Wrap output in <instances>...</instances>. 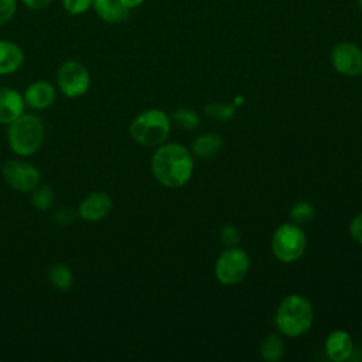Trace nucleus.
Returning a JSON list of instances; mask_svg holds the SVG:
<instances>
[{
	"label": "nucleus",
	"instance_id": "obj_1",
	"mask_svg": "<svg viewBox=\"0 0 362 362\" xmlns=\"http://www.w3.org/2000/svg\"><path fill=\"white\" fill-rule=\"evenodd\" d=\"M151 171L161 185L180 188L189 181L194 171V160L182 144L163 143L151 157Z\"/></svg>",
	"mask_w": 362,
	"mask_h": 362
},
{
	"label": "nucleus",
	"instance_id": "obj_2",
	"mask_svg": "<svg viewBox=\"0 0 362 362\" xmlns=\"http://www.w3.org/2000/svg\"><path fill=\"white\" fill-rule=\"evenodd\" d=\"M313 318L311 303L300 294H290L280 303L274 321L283 335L294 338L305 334L311 328Z\"/></svg>",
	"mask_w": 362,
	"mask_h": 362
},
{
	"label": "nucleus",
	"instance_id": "obj_3",
	"mask_svg": "<svg viewBox=\"0 0 362 362\" xmlns=\"http://www.w3.org/2000/svg\"><path fill=\"white\" fill-rule=\"evenodd\" d=\"M44 124L41 119L31 113H23L8 124L7 141L13 153L28 157L38 151L44 141Z\"/></svg>",
	"mask_w": 362,
	"mask_h": 362
},
{
	"label": "nucleus",
	"instance_id": "obj_4",
	"mask_svg": "<svg viewBox=\"0 0 362 362\" xmlns=\"http://www.w3.org/2000/svg\"><path fill=\"white\" fill-rule=\"evenodd\" d=\"M170 130V117L160 109H147L139 113L129 126L130 137L144 147L163 144L167 140Z\"/></svg>",
	"mask_w": 362,
	"mask_h": 362
},
{
	"label": "nucleus",
	"instance_id": "obj_5",
	"mask_svg": "<svg viewBox=\"0 0 362 362\" xmlns=\"http://www.w3.org/2000/svg\"><path fill=\"white\" fill-rule=\"evenodd\" d=\"M307 246L305 233L296 223L280 225L272 236V252L283 263L298 260Z\"/></svg>",
	"mask_w": 362,
	"mask_h": 362
},
{
	"label": "nucleus",
	"instance_id": "obj_6",
	"mask_svg": "<svg viewBox=\"0 0 362 362\" xmlns=\"http://www.w3.org/2000/svg\"><path fill=\"white\" fill-rule=\"evenodd\" d=\"M249 267V256L242 249L238 246L226 247L216 259L215 276L221 284L233 286L245 279Z\"/></svg>",
	"mask_w": 362,
	"mask_h": 362
},
{
	"label": "nucleus",
	"instance_id": "obj_7",
	"mask_svg": "<svg viewBox=\"0 0 362 362\" xmlns=\"http://www.w3.org/2000/svg\"><path fill=\"white\" fill-rule=\"evenodd\" d=\"M57 85L64 96L79 98L90 88V74L82 62L68 59L57 71Z\"/></svg>",
	"mask_w": 362,
	"mask_h": 362
},
{
	"label": "nucleus",
	"instance_id": "obj_8",
	"mask_svg": "<svg viewBox=\"0 0 362 362\" xmlns=\"http://www.w3.org/2000/svg\"><path fill=\"white\" fill-rule=\"evenodd\" d=\"M1 175L6 184L18 192H31L41 180L38 168L20 158H8L1 167Z\"/></svg>",
	"mask_w": 362,
	"mask_h": 362
},
{
	"label": "nucleus",
	"instance_id": "obj_9",
	"mask_svg": "<svg viewBox=\"0 0 362 362\" xmlns=\"http://www.w3.org/2000/svg\"><path fill=\"white\" fill-rule=\"evenodd\" d=\"M334 69L346 76L362 75V48L351 41L338 42L331 51Z\"/></svg>",
	"mask_w": 362,
	"mask_h": 362
},
{
	"label": "nucleus",
	"instance_id": "obj_10",
	"mask_svg": "<svg viewBox=\"0 0 362 362\" xmlns=\"http://www.w3.org/2000/svg\"><path fill=\"white\" fill-rule=\"evenodd\" d=\"M112 199L106 192L95 191L88 194L79 204L78 215L83 221L95 222L103 219L112 209Z\"/></svg>",
	"mask_w": 362,
	"mask_h": 362
},
{
	"label": "nucleus",
	"instance_id": "obj_11",
	"mask_svg": "<svg viewBox=\"0 0 362 362\" xmlns=\"http://www.w3.org/2000/svg\"><path fill=\"white\" fill-rule=\"evenodd\" d=\"M23 98L28 107L42 110L49 107L55 102L57 89L52 83L47 81H35L27 86Z\"/></svg>",
	"mask_w": 362,
	"mask_h": 362
},
{
	"label": "nucleus",
	"instance_id": "obj_12",
	"mask_svg": "<svg viewBox=\"0 0 362 362\" xmlns=\"http://www.w3.org/2000/svg\"><path fill=\"white\" fill-rule=\"evenodd\" d=\"M25 102L23 95L7 86H0V123L10 124L24 113Z\"/></svg>",
	"mask_w": 362,
	"mask_h": 362
},
{
	"label": "nucleus",
	"instance_id": "obj_13",
	"mask_svg": "<svg viewBox=\"0 0 362 362\" xmlns=\"http://www.w3.org/2000/svg\"><path fill=\"white\" fill-rule=\"evenodd\" d=\"M354 351V342L348 332L342 329L332 331L325 339V354L334 362L349 359Z\"/></svg>",
	"mask_w": 362,
	"mask_h": 362
},
{
	"label": "nucleus",
	"instance_id": "obj_14",
	"mask_svg": "<svg viewBox=\"0 0 362 362\" xmlns=\"http://www.w3.org/2000/svg\"><path fill=\"white\" fill-rule=\"evenodd\" d=\"M95 14L107 24H119L127 20L130 10L120 0H93Z\"/></svg>",
	"mask_w": 362,
	"mask_h": 362
},
{
	"label": "nucleus",
	"instance_id": "obj_15",
	"mask_svg": "<svg viewBox=\"0 0 362 362\" xmlns=\"http://www.w3.org/2000/svg\"><path fill=\"white\" fill-rule=\"evenodd\" d=\"M24 64L21 47L10 40H0V75H10Z\"/></svg>",
	"mask_w": 362,
	"mask_h": 362
},
{
	"label": "nucleus",
	"instance_id": "obj_16",
	"mask_svg": "<svg viewBox=\"0 0 362 362\" xmlns=\"http://www.w3.org/2000/svg\"><path fill=\"white\" fill-rule=\"evenodd\" d=\"M222 148V139L218 133H204L192 143V151L197 157L208 158Z\"/></svg>",
	"mask_w": 362,
	"mask_h": 362
},
{
	"label": "nucleus",
	"instance_id": "obj_17",
	"mask_svg": "<svg viewBox=\"0 0 362 362\" xmlns=\"http://www.w3.org/2000/svg\"><path fill=\"white\" fill-rule=\"evenodd\" d=\"M48 279L52 287L61 291H66L74 284V274L72 270L64 263H55L48 270Z\"/></svg>",
	"mask_w": 362,
	"mask_h": 362
},
{
	"label": "nucleus",
	"instance_id": "obj_18",
	"mask_svg": "<svg viewBox=\"0 0 362 362\" xmlns=\"http://www.w3.org/2000/svg\"><path fill=\"white\" fill-rule=\"evenodd\" d=\"M260 354L263 359L270 362L281 359V356L284 355V342L281 337L277 334L267 335L260 345Z\"/></svg>",
	"mask_w": 362,
	"mask_h": 362
},
{
	"label": "nucleus",
	"instance_id": "obj_19",
	"mask_svg": "<svg viewBox=\"0 0 362 362\" xmlns=\"http://www.w3.org/2000/svg\"><path fill=\"white\" fill-rule=\"evenodd\" d=\"M54 189L49 185H37L33 189V205L38 209V211H45L48 208H51V205L54 204Z\"/></svg>",
	"mask_w": 362,
	"mask_h": 362
},
{
	"label": "nucleus",
	"instance_id": "obj_20",
	"mask_svg": "<svg viewBox=\"0 0 362 362\" xmlns=\"http://www.w3.org/2000/svg\"><path fill=\"white\" fill-rule=\"evenodd\" d=\"M315 215V209L314 206L307 202V201H300L297 202L291 211H290V219L293 223L296 225H301L305 222H310Z\"/></svg>",
	"mask_w": 362,
	"mask_h": 362
},
{
	"label": "nucleus",
	"instance_id": "obj_21",
	"mask_svg": "<svg viewBox=\"0 0 362 362\" xmlns=\"http://www.w3.org/2000/svg\"><path fill=\"white\" fill-rule=\"evenodd\" d=\"M173 120L184 130H194L199 124V116L191 109H178L173 112Z\"/></svg>",
	"mask_w": 362,
	"mask_h": 362
},
{
	"label": "nucleus",
	"instance_id": "obj_22",
	"mask_svg": "<svg viewBox=\"0 0 362 362\" xmlns=\"http://www.w3.org/2000/svg\"><path fill=\"white\" fill-rule=\"evenodd\" d=\"M205 113L216 120H226L233 116V106L223 103H208L205 105Z\"/></svg>",
	"mask_w": 362,
	"mask_h": 362
},
{
	"label": "nucleus",
	"instance_id": "obj_23",
	"mask_svg": "<svg viewBox=\"0 0 362 362\" xmlns=\"http://www.w3.org/2000/svg\"><path fill=\"white\" fill-rule=\"evenodd\" d=\"M93 0H62V8L71 16H81L92 8Z\"/></svg>",
	"mask_w": 362,
	"mask_h": 362
},
{
	"label": "nucleus",
	"instance_id": "obj_24",
	"mask_svg": "<svg viewBox=\"0 0 362 362\" xmlns=\"http://www.w3.org/2000/svg\"><path fill=\"white\" fill-rule=\"evenodd\" d=\"M221 240L225 247H235L240 242V235L236 226L233 225H225L221 229Z\"/></svg>",
	"mask_w": 362,
	"mask_h": 362
},
{
	"label": "nucleus",
	"instance_id": "obj_25",
	"mask_svg": "<svg viewBox=\"0 0 362 362\" xmlns=\"http://www.w3.org/2000/svg\"><path fill=\"white\" fill-rule=\"evenodd\" d=\"M17 11L16 0H0V25L8 23Z\"/></svg>",
	"mask_w": 362,
	"mask_h": 362
},
{
	"label": "nucleus",
	"instance_id": "obj_26",
	"mask_svg": "<svg viewBox=\"0 0 362 362\" xmlns=\"http://www.w3.org/2000/svg\"><path fill=\"white\" fill-rule=\"evenodd\" d=\"M349 232H351V236L354 238V240H356L358 243L362 245V212L352 219V222L349 225Z\"/></svg>",
	"mask_w": 362,
	"mask_h": 362
},
{
	"label": "nucleus",
	"instance_id": "obj_27",
	"mask_svg": "<svg viewBox=\"0 0 362 362\" xmlns=\"http://www.w3.org/2000/svg\"><path fill=\"white\" fill-rule=\"evenodd\" d=\"M23 4L30 10H42L52 4L55 0H21Z\"/></svg>",
	"mask_w": 362,
	"mask_h": 362
},
{
	"label": "nucleus",
	"instance_id": "obj_28",
	"mask_svg": "<svg viewBox=\"0 0 362 362\" xmlns=\"http://www.w3.org/2000/svg\"><path fill=\"white\" fill-rule=\"evenodd\" d=\"M74 218V212L72 211H68V209H61L57 216H55V221L59 222V223H68L71 222Z\"/></svg>",
	"mask_w": 362,
	"mask_h": 362
},
{
	"label": "nucleus",
	"instance_id": "obj_29",
	"mask_svg": "<svg viewBox=\"0 0 362 362\" xmlns=\"http://www.w3.org/2000/svg\"><path fill=\"white\" fill-rule=\"evenodd\" d=\"M129 10H133V8H137L139 6H141L146 0H120Z\"/></svg>",
	"mask_w": 362,
	"mask_h": 362
},
{
	"label": "nucleus",
	"instance_id": "obj_30",
	"mask_svg": "<svg viewBox=\"0 0 362 362\" xmlns=\"http://www.w3.org/2000/svg\"><path fill=\"white\" fill-rule=\"evenodd\" d=\"M358 4H359V7H361V10H362V0H358Z\"/></svg>",
	"mask_w": 362,
	"mask_h": 362
}]
</instances>
